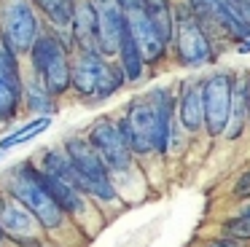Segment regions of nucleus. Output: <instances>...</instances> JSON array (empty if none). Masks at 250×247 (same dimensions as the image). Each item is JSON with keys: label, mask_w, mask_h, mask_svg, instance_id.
Masks as SVG:
<instances>
[{"label": "nucleus", "mask_w": 250, "mask_h": 247, "mask_svg": "<svg viewBox=\"0 0 250 247\" xmlns=\"http://www.w3.org/2000/svg\"><path fill=\"white\" fill-rule=\"evenodd\" d=\"M8 191L24 204V209H30V212L35 215V220H38L43 228H49V231L60 228L65 209H62L60 204H57V199L49 193V188H46V183H43V175H41L38 169H33L30 164L17 166V169L11 172V177H8Z\"/></svg>", "instance_id": "f257e3e1"}, {"label": "nucleus", "mask_w": 250, "mask_h": 247, "mask_svg": "<svg viewBox=\"0 0 250 247\" xmlns=\"http://www.w3.org/2000/svg\"><path fill=\"white\" fill-rule=\"evenodd\" d=\"M67 159L73 161V166H76L78 177H81V191L92 193V196L103 199V202H108V199L116 196L113 191V183H110V175H108V164H105V159L100 156V150L92 145V140H67Z\"/></svg>", "instance_id": "f03ea898"}, {"label": "nucleus", "mask_w": 250, "mask_h": 247, "mask_svg": "<svg viewBox=\"0 0 250 247\" xmlns=\"http://www.w3.org/2000/svg\"><path fill=\"white\" fill-rule=\"evenodd\" d=\"M33 51V67L38 70L41 83L49 89V94H62L73 83V73L67 64V54L57 38H38Z\"/></svg>", "instance_id": "7ed1b4c3"}, {"label": "nucleus", "mask_w": 250, "mask_h": 247, "mask_svg": "<svg viewBox=\"0 0 250 247\" xmlns=\"http://www.w3.org/2000/svg\"><path fill=\"white\" fill-rule=\"evenodd\" d=\"M121 81H124V73L103 62L100 54H83V59L73 73V86L83 97H108L121 86Z\"/></svg>", "instance_id": "20e7f679"}, {"label": "nucleus", "mask_w": 250, "mask_h": 247, "mask_svg": "<svg viewBox=\"0 0 250 247\" xmlns=\"http://www.w3.org/2000/svg\"><path fill=\"white\" fill-rule=\"evenodd\" d=\"M3 35H6V46L14 54L30 51L38 41V21L35 14L24 0H11L3 11Z\"/></svg>", "instance_id": "39448f33"}, {"label": "nucleus", "mask_w": 250, "mask_h": 247, "mask_svg": "<svg viewBox=\"0 0 250 247\" xmlns=\"http://www.w3.org/2000/svg\"><path fill=\"white\" fill-rule=\"evenodd\" d=\"M126 143L137 153L156 150V110L151 100H135L126 110V118L121 121Z\"/></svg>", "instance_id": "423d86ee"}, {"label": "nucleus", "mask_w": 250, "mask_h": 247, "mask_svg": "<svg viewBox=\"0 0 250 247\" xmlns=\"http://www.w3.org/2000/svg\"><path fill=\"white\" fill-rule=\"evenodd\" d=\"M234 102V81L229 75H212L205 83V126L210 134H223L229 126Z\"/></svg>", "instance_id": "0eeeda50"}, {"label": "nucleus", "mask_w": 250, "mask_h": 247, "mask_svg": "<svg viewBox=\"0 0 250 247\" xmlns=\"http://www.w3.org/2000/svg\"><path fill=\"white\" fill-rule=\"evenodd\" d=\"M178 27H175V35H178V54L180 62L188 64V67H199V64L210 62L212 59V48L207 43L205 30L199 27V21L191 14H186V8L178 11Z\"/></svg>", "instance_id": "6e6552de"}, {"label": "nucleus", "mask_w": 250, "mask_h": 247, "mask_svg": "<svg viewBox=\"0 0 250 247\" xmlns=\"http://www.w3.org/2000/svg\"><path fill=\"white\" fill-rule=\"evenodd\" d=\"M92 145L100 150V156L105 159L108 169H116V172H126L132 164V148L126 143L121 126L110 121H100L94 124L92 129Z\"/></svg>", "instance_id": "1a4fd4ad"}, {"label": "nucleus", "mask_w": 250, "mask_h": 247, "mask_svg": "<svg viewBox=\"0 0 250 247\" xmlns=\"http://www.w3.org/2000/svg\"><path fill=\"white\" fill-rule=\"evenodd\" d=\"M94 14H97V41H100V51L105 57L119 54L121 46V32L126 27L124 11L116 0H92Z\"/></svg>", "instance_id": "9d476101"}, {"label": "nucleus", "mask_w": 250, "mask_h": 247, "mask_svg": "<svg viewBox=\"0 0 250 247\" xmlns=\"http://www.w3.org/2000/svg\"><path fill=\"white\" fill-rule=\"evenodd\" d=\"M124 19H126V30H129L132 38H135L143 59H146V62H156V59H162L164 51H167V43H164L162 35L156 32V27H153L148 11L140 5V8L126 11Z\"/></svg>", "instance_id": "9b49d317"}, {"label": "nucleus", "mask_w": 250, "mask_h": 247, "mask_svg": "<svg viewBox=\"0 0 250 247\" xmlns=\"http://www.w3.org/2000/svg\"><path fill=\"white\" fill-rule=\"evenodd\" d=\"M188 3H191V11H194L199 19H207V21H212V24H218L231 38H245L250 32V27L242 24L223 0H188Z\"/></svg>", "instance_id": "f8f14e48"}, {"label": "nucleus", "mask_w": 250, "mask_h": 247, "mask_svg": "<svg viewBox=\"0 0 250 247\" xmlns=\"http://www.w3.org/2000/svg\"><path fill=\"white\" fill-rule=\"evenodd\" d=\"M73 27H76V41L83 48V54H100V41H97V14H94L92 0H81L76 5V16H73Z\"/></svg>", "instance_id": "ddd939ff"}, {"label": "nucleus", "mask_w": 250, "mask_h": 247, "mask_svg": "<svg viewBox=\"0 0 250 247\" xmlns=\"http://www.w3.org/2000/svg\"><path fill=\"white\" fill-rule=\"evenodd\" d=\"M0 226H3V231H8L17 242H22V245H27V239L35 234L33 212L19 207V204H11V202L0 204Z\"/></svg>", "instance_id": "4468645a"}, {"label": "nucleus", "mask_w": 250, "mask_h": 247, "mask_svg": "<svg viewBox=\"0 0 250 247\" xmlns=\"http://www.w3.org/2000/svg\"><path fill=\"white\" fill-rule=\"evenodd\" d=\"M180 124L188 132H196L205 124V86H199V83L183 86V97H180Z\"/></svg>", "instance_id": "2eb2a0df"}, {"label": "nucleus", "mask_w": 250, "mask_h": 247, "mask_svg": "<svg viewBox=\"0 0 250 247\" xmlns=\"http://www.w3.org/2000/svg\"><path fill=\"white\" fill-rule=\"evenodd\" d=\"M41 175H43V183H46V188H49V193L57 199V204H60L65 212L78 215V212L86 209V202H83V196H81L83 191H78L76 185L60 180L57 175H49V172H41Z\"/></svg>", "instance_id": "dca6fc26"}, {"label": "nucleus", "mask_w": 250, "mask_h": 247, "mask_svg": "<svg viewBox=\"0 0 250 247\" xmlns=\"http://www.w3.org/2000/svg\"><path fill=\"white\" fill-rule=\"evenodd\" d=\"M153 110H156V150H167L169 143V126H172V102L167 91H153Z\"/></svg>", "instance_id": "f3484780"}, {"label": "nucleus", "mask_w": 250, "mask_h": 247, "mask_svg": "<svg viewBox=\"0 0 250 247\" xmlns=\"http://www.w3.org/2000/svg\"><path fill=\"white\" fill-rule=\"evenodd\" d=\"M143 8L148 11L156 32L162 35L164 43H169V38L175 35V24H172V11H169V0H143Z\"/></svg>", "instance_id": "a211bd4d"}, {"label": "nucleus", "mask_w": 250, "mask_h": 247, "mask_svg": "<svg viewBox=\"0 0 250 247\" xmlns=\"http://www.w3.org/2000/svg\"><path fill=\"white\" fill-rule=\"evenodd\" d=\"M119 54H121V67H124V75L126 78H140L143 73V54L140 48H137L135 38L129 35V30L124 27V32H121V46H119Z\"/></svg>", "instance_id": "6ab92c4d"}, {"label": "nucleus", "mask_w": 250, "mask_h": 247, "mask_svg": "<svg viewBox=\"0 0 250 247\" xmlns=\"http://www.w3.org/2000/svg\"><path fill=\"white\" fill-rule=\"evenodd\" d=\"M245 110H248V83H237L234 86V102H231V116H229V126H226V134L229 140H237L242 134V126H245Z\"/></svg>", "instance_id": "aec40b11"}, {"label": "nucleus", "mask_w": 250, "mask_h": 247, "mask_svg": "<svg viewBox=\"0 0 250 247\" xmlns=\"http://www.w3.org/2000/svg\"><path fill=\"white\" fill-rule=\"evenodd\" d=\"M41 11L54 21L57 27H65L76 16V0H35Z\"/></svg>", "instance_id": "412c9836"}, {"label": "nucleus", "mask_w": 250, "mask_h": 247, "mask_svg": "<svg viewBox=\"0 0 250 247\" xmlns=\"http://www.w3.org/2000/svg\"><path fill=\"white\" fill-rule=\"evenodd\" d=\"M49 124H51V118H49V116L30 121L27 126L17 129L14 134H8V137H3V140H0V150H8V148H14V145H22V143H27V140L38 137L41 132H46V129H49Z\"/></svg>", "instance_id": "4be33fe9"}, {"label": "nucleus", "mask_w": 250, "mask_h": 247, "mask_svg": "<svg viewBox=\"0 0 250 247\" xmlns=\"http://www.w3.org/2000/svg\"><path fill=\"white\" fill-rule=\"evenodd\" d=\"M27 100H30V107H33V110H46V113L54 110V105L49 102V89H46L41 81L27 83Z\"/></svg>", "instance_id": "5701e85b"}, {"label": "nucleus", "mask_w": 250, "mask_h": 247, "mask_svg": "<svg viewBox=\"0 0 250 247\" xmlns=\"http://www.w3.org/2000/svg\"><path fill=\"white\" fill-rule=\"evenodd\" d=\"M17 89L11 83H0V121H11L17 113Z\"/></svg>", "instance_id": "b1692460"}, {"label": "nucleus", "mask_w": 250, "mask_h": 247, "mask_svg": "<svg viewBox=\"0 0 250 247\" xmlns=\"http://www.w3.org/2000/svg\"><path fill=\"white\" fill-rule=\"evenodd\" d=\"M0 83H11L17 89V57H14L11 48H3L0 51Z\"/></svg>", "instance_id": "393cba45"}, {"label": "nucleus", "mask_w": 250, "mask_h": 247, "mask_svg": "<svg viewBox=\"0 0 250 247\" xmlns=\"http://www.w3.org/2000/svg\"><path fill=\"white\" fill-rule=\"evenodd\" d=\"M223 3L231 8V14L237 16L242 24L250 27V0H223Z\"/></svg>", "instance_id": "a878e982"}, {"label": "nucleus", "mask_w": 250, "mask_h": 247, "mask_svg": "<svg viewBox=\"0 0 250 247\" xmlns=\"http://www.w3.org/2000/svg\"><path fill=\"white\" fill-rule=\"evenodd\" d=\"M229 234H234V236H250V212H245L242 218H234V220H229Z\"/></svg>", "instance_id": "bb28decb"}, {"label": "nucleus", "mask_w": 250, "mask_h": 247, "mask_svg": "<svg viewBox=\"0 0 250 247\" xmlns=\"http://www.w3.org/2000/svg\"><path fill=\"white\" fill-rule=\"evenodd\" d=\"M237 193H239V196H248V193H250V172H245V175L239 177V183H237Z\"/></svg>", "instance_id": "cd10ccee"}, {"label": "nucleus", "mask_w": 250, "mask_h": 247, "mask_svg": "<svg viewBox=\"0 0 250 247\" xmlns=\"http://www.w3.org/2000/svg\"><path fill=\"white\" fill-rule=\"evenodd\" d=\"M116 3H119V5H121V11L126 14V11H132V8H140L143 0H116Z\"/></svg>", "instance_id": "c85d7f7f"}, {"label": "nucleus", "mask_w": 250, "mask_h": 247, "mask_svg": "<svg viewBox=\"0 0 250 247\" xmlns=\"http://www.w3.org/2000/svg\"><path fill=\"white\" fill-rule=\"evenodd\" d=\"M210 247H239V245H234V242H229V239H221V242H212Z\"/></svg>", "instance_id": "c756f323"}, {"label": "nucleus", "mask_w": 250, "mask_h": 247, "mask_svg": "<svg viewBox=\"0 0 250 247\" xmlns=\"http://www.w3.org/2000/svg\"><path fill=\"white\" fill-rule=\"evenodd\" d=\"M250 51V41H242L239 43V54H248Z\"/></svg>", "instance_id": "7c9ffc66"}, {"label": "nucleus", "mask_w": 250, "mask_h": 247, "mask_svg": "<svg viewBox=\"0 0 250 247\" xmlns=\"http://www.w3.org/2000/svg\"><path fill=\"white\" fill-rule=\"evenodd\" d=\"M248 110H250V83H248Z\"/></svg>", "instance_id": "2f4dec72"}, {"label": "nucleus", "mask_w": 250, "mask_h": 247, "mask_svg": "<svg viewBox=\"0 0 250 247\" xmlns=\"http://www.w3.org/2000/svg\"><path fill=\"white\" fill-rule=\"evenodd\" d=\"M0 242H3V226H0Z\"/></svg>", "instance_id": "473e14b6"}]
</instances>
